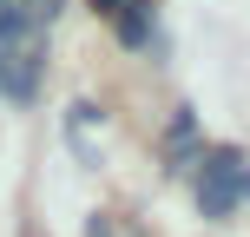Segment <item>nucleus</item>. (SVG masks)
I'll list each match as a JSON object with an SVG mask.
<instances>
[{
    "label": "nucleus",
    "instance_id": "nucleus-1",
    "mask_svg": "<svg viewBox=\"0 0 250 237\" xmlns=\"http://www.w3.org/2000/svg\"><path fill=\"white\" fill-rule=\"evenodd\" d=\"M244 198V158H211L198 178V211L204 217H230Z\"/></svg>",
    "mask_w": 250,
    "mask_h": 237
}]
</instances>
